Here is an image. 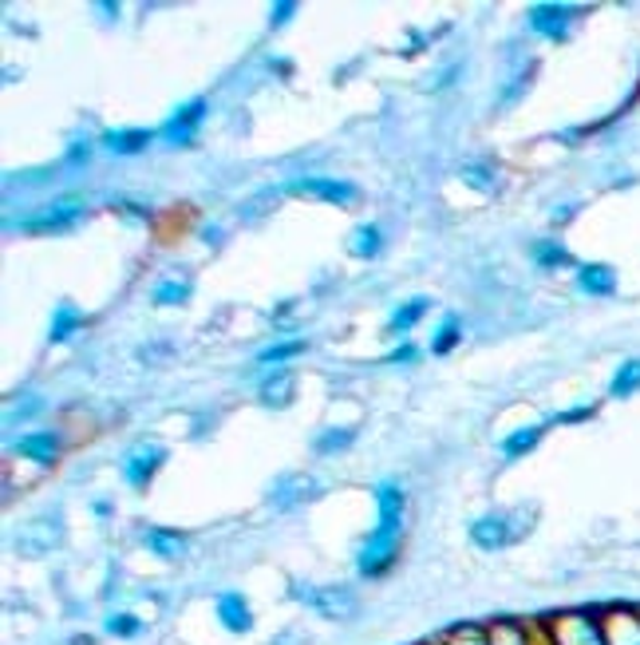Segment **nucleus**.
I'll return each instance as SVG.
<instances>
[{"label": "nucleus", "instance_id": "nucleus-22", "mask_svg": "<svg viewBox=\"0 0 640 645\" xmlns=\"http://www.w3.org/2000/svg\"><path fill=\"white\" fill-rule=\"evenodd\" d=\"M542 440V424H530V427H519L514 436H506L502 440V452H506V459H519V456H526L530 447Z\"/></svg>", "mask_w": 640, "mask_h": 645}, {"label": "nucleus", "instance_id": "nucleus-9", "mask_svg": "<svg viewBox=\"0 0 640 645\" xmlns=\"http://www.w3.org/2000/svg\"><path fill=\"white\" fill-rule=\"evenodd\" d=\"M574 17H577V9H569V4H534V9H530V29H534L537 36L565 40Z\"/></svg>", "mask_w": 640, "mask_h": 645}, {"label": "nucleus", "instance_id": "nucleus-5", "mask_svg": "<svg viewBox=\"0 0 640 645\" xmlns=\"http://www.w3.org/2000/svg\"><path fill=\"white\" fill-rule=\"evenodd\" d=\"M550 645H609L605 642V626L601 617L594 614H557L546 626Z\"/></svg>", "mask_w": 640, "mask_h": 645}, {"label": "nucleus", "instance_id": "nucleus-23", "mask_svg": "<svg viewBox=\"0 0 640 645\" xmlns=\"http://www.w3.org/2000/svg\"><path fill=\"white\" fill-rule=\"evenodd\" d=\"M424 314H427V297H412V302H407L404 309H396V314H392V321H387V329H392V332H396V337H399V332L412 329V325L419 321V317H424Z\"/></svg>", "mask_w": 640, "mask_h": 645}, {"label": "nucleus", "instance_id": "nucleus-16", "mask_svg": "<svg viewBox=\"0 0 640 645\" xmlns=\"http://www.w3.org/2000/svg\"><path fill=\"white\" fill-rule=\"evenodd\" d=\"M147 142H151V131H142V127H122V131L104 135V147L115 155H139L147 151Z\"/></svg>", "mask_w": 640, "mask_h": 645}, {"label": "nucleus", "instance_id": "nucleus-4", "mask_svg": "<svg viewBox=\"0 0 640 645\" xmlns=\"http://www.w3.org/2000/svg\"><path fill=\"white\" fill-rule=\"evenodd\" d=\"M87 207L79 199H60V202H47L40 207L36 214H24L17 222L20 230H29V234H64V230H76L84 222Z\"/></svg>", "mask_w": 640, "mask_h": 645}, {"label": "nucleus", "instance_id": "nucleus-32", "mask_svg": "<svg viewBox=\"0 0 640 645\" xmlns=\"http://www.w3.org/2000/svg\"><path fill=\"white\" fill-rule=\"evenodd\" d=\"M352 444V432L344 427V432H324V436L317 440V452H337V447H349Z\"/></svg>", "mask_w": 640, "mask_h": 645}, {"label": "nucleus", "instance_id": "nucleus-18", "mask_svg": "<svg viewBox=\"0 0 640 645\" xmlns=\"http://www.w3.org/2000/svg\"><path fill=\"white\" fill-rule=\"evenodd\" d=\"M84 325V314H79L76 305L72 302H60V309H56V317H52V332H47V341L52 345H64L72 332Z\"/></svg>", "mask_w": 640, "mask_h": 645}, {"label": "nucleus", "instance_id": "nucleus-1", "mask_svg": "<svg viewBox=\"0 0 640 645\" xmlns=\"http://www.w3.org/2000/svg\"><path fill=\"white\" fill-rule=\"evenodd\" d=\"M376 504H380V522H376V531L364 539L360 559H356L360 574H367V579L384 574V570L396 562L399 531H404V491H399L396 484H380Z\"/></svg>", "mask_w": 640, "mask_h": 645}, {"label": "nucleus", "instance_id": "nucleus-28", "mask_svg": "<svg viewBox=\"0 0 640 645\" xmlns=\"http://www.w3.org/2000/svg\"><path fill=\"white\" fill-rule=\"evenodd\" d=\"M442 645H490V634L487 630H479V626H459V630L447 634V642Z\"/></svg>", "mask_w": 640, "mask_h": 645}, {"label": "nucleus", "instance_id": "nucleus-30", "mask_svg": "<svg viewBox=\"0 0 640 645\" xmlns=\"http://www.w3.org/2000/svg\"><path fill=\"white\" fill-rule=\"evenodd\" d=\"M142 630V622L139 617H131V614H111L107 617V634H115V637H135Z\"/></svg>", "mask_w": 640, "mask_h": 645}, {"label": "nucleus", "instance_id": "nucleus-13", "mask_svg": "<svg viewBox=\"0 0 640 645\" xmlns=\"http://www.w3.org/2000/svg\"><path fill=\"white\" fill-rule=\"evenodd\" d=\"M217 622H222L230 634H249V630H254V610H249V602H245L237 590H230V594L217 599Z\"/></svg>", "mask_w": 640, "mask_h": 645}, {"label": "nucleus", "instance_id": "nucleus-11", "mask_svg": "<svg viewBox=\"0 0 640 645\" xmlns=\"http://www.w3.org/2000/svg\"><path fill=\"white\" fill-rule=\"evenodd\" d=\"M312 495H317V479L305 472H292V475H285L274 491H269V504H274L277 511H289V507L305 504V499H312Z\"/></svg>", "mask_w": 640, "mask_h": 645}, {"label": "nucleus", "instance_id": "nucleus-12", "mask_svg": "<svg viewBox=\"0 0 640 645\" xmlns=\"http://www.w3.org/2000/svg\"><path fill=\"white\" fill-rule=\"evenodd\" d=\"M609 645H640V614L637 610H609L601 617Z\"/></svg>", "mask_w": 640, "mask_h": 645}, {"label": "nucleus", "instance_id": "nucleus-25", "mask_svg": "<svg viewBox=\"0 0 640 645\" xmlns=\"http://www.w3.org/2000/svg\"><path fill=\"white\" fill-rule=\"evenodd\" d=\"M380 246H384L380 226H356V234H352V254L356 257H376Z\"/></svg>", "mask_w": 640, "mask_h": 645}, {"label": "nucleus", "instance_id": "nucleus-15", "mask_svg": "<svg viewBox=\"0 0 640 645\" xmlns=\"http://www.w3.org/2000/svg\"><path fill=\"white\" fill-rule=\"evenodd\" d=\"M17 452L20 456H29L32 464H52L60 456V440L56 432H29V436L17 440Z\"/></svg>", "mask_w": 640, "mask_h": 645}, {"label": "nucleus", "instance_id": "nucleus-29", "mask_svg": "<svg viewBox=\"0 0 640 645\" xmlns=\"http://www.w3.org/2000/svg\"><path fill=\"white\" fill-rule=\"evenodd\" d=\"M190 297V285L186 282H162L159 289H154V302L159 305H182Z\"/></svg>", "mask_w": 640, "mask_h": 645}, {"label": "nucleus", "instance_id": "nucleus-34", "mask_svg": "<svg viewBox=\"0 0 640 645\" xmlns=\"http://www.w3.org/2000/svg\"><path fill=\"white\" fill-rule=\"evenodd\" d=\"M399 361H415V349H412V345H399V349L396 352H387V357H384V364H399Z\"/></svg>", "mask_w": 640, "mask_h": 645}, {"label": "nucleus", "instance_id": "nucleus-17", "mask_svg": "<svg viewBox=\"0 0 640 645\" xmlns=\"http://www.w3.org/2000/svg\"><path fill=\"white\" fill-rule=\"evenodd\" d=\"M142 542L151 547L159 559H182L186 554V539L179 531H162V527H151V531L142 535Z\"/></svg>", "mask_w": 640, "mask_h": 645}, {"label": "nucleus", "instance_id": "nucleus-31", "mask_svg": "<svg viewBox=\"0 0 640 645\" xmlns=\"http://www.w3.org/2000/svg\"><path fill=\"white\" fill-rule=\"evenodd\" d=\"M462 182H467V187H474V190H494V187H499V179H494L487 167H462Z\"/></svg>", "mask_w": 640, "mask_h": 645}, {"label": "nucleus", "instance_id": "nucleus-20", "mask_svg": "<svg viewBox=\"0 0 640 645\" xmlns=\"http://www.w3.org/2000/svg\"><path fill=\"white\" fill-rule=\"evenodd\" d=\"M632 392H640V357L625 361L621 369H617V377L609 380V396L625 400V396H632Z\"/></svg>", "mask_w": 640, "mask_h": 645}, {"label": "nucleus", "instance_id": "nucleus-8", "mask_svg": "<svg viewBox=\"0 0 640 645\" xmlns=\"http://www.w3.org/2000/svg\"><path fill=\"white\" fill-rule=\"evenodd\" d=\"M202 119H206V99H190L186 107H179V112L170 115L159 135L167 142H174V147H186V142L194 139V131H199Z\"/></svg>", "mask_w": 640, "mask_h": 645}, {"label": "nucleus", "instance_id": "nucleus-27", "mask_svg": "<svg viewBox=\"0 0 640 645\" xmlns=\"http://www.w3.org/2000/svg\"><path fill=\"white\" fill-rule=\"evenodd\" d=\"M297 352H305V341L269 345V349H262V352H257V364H281V361H289V357H297Z\"/></svg>", "mask_w": 640, "mask_h": 645}, {"label": "nucleus", "instance_id": "nucleus-6", "mask_svg": "<svg viewBox=\"0 0 640 645\" xmlns=\"http://www.w3.org/2000/svg\"><path fill=\"white\" fill-rule=\"evenodd\" d=\"M64 542V519L60 515H36L17 531V551L40 559V554H52Z\"/></svg>", "mask_w": 640, "mask_h": 645}, {"label": "nucleus", "instance_id": "nucleus-7", "mask_svg": "<svg viewBox=\"0 0 640 645\" xmlns=\"http://www.w3.org/2000/svg\"><path fill=\"white\" fill-rule=\"evenodd\" d=\"M167 459V447L162 444H135L127 456H122V475H127V484L131 487H147L151 484V475L162 467Z\"/></svg>", "mask_w": 640, "mask_h": 645}, {"label": "nucleus", "instance_id": "nucleus-33", "mask_svg": "<svg viewBox=\"0 0 640 645\" xmlns=\"http://www.w3.org/2000/svg\"><path fill=\"white\" fill-rule=\"evenodd\" d=\"M292 12H297V4H292V0H285V4H277V9H269V24H277V29H281V24L292 17Z\"/></svg>", "mask_w": 640, "mask_h": 645}, {"label": "nucleus", "instance_id": "nucleus-10", "mask_svg": "<svg viewBox=\"0 0 640 645\" xmlns=\"http://www.w3.org/2000/svg\"><path fill=\"white\" fill-rule=\"evenodd\" d=\"M289 190H292V194H312V199L337 202V207H344V202L356 199V187H352V182L320 179V175H309V179H292Z\"/></svg>", "mask_w": 640, "mask_h": 645}, {"label": "nucleus", "instance_id": "nucleus-2", "mask_svg": "<svg viewBox=\"0 0 640 645\" xmlns=\"http://www.w3.org/2000/svg\"><path fill=\"white\" fill-rule=\"evenodd\" d=\"M289 594L297 602H305L309 610H317L320 617H329V622H349L360 610V599L349 586H309V582H292Z\"/></svg>", "mask_w": 640, "mask_h": 645}, {"label": "nucleus", "instance_id": "nucleus-24", "mask_svg": "<svg viewBox=\"0 0 640 645\" xmlns=\"http://www.w3.org/2000/svg\"><path fill=\"white\" fill-rule=\"evenodd\" d=\"M534 262L542 269H557V266H569L574 257H569V250H565L562 242H537V246H534Z\"/></svg>", "mask_w": 640, "mask_h": 645}, {"label": "nucleus", "instance_id": "nucleus-3", "mask_svg": "<svg viewBox=\"0 0 640 645\" xmlns=\"http://www.w3.org/2000/svg\"><path fill=\"white\" fill-rule=\"evenodd\" d=\"M526 511H494V515H482V519L471 522V539L474 547H482V551H502V547H510V542H519L522 535L530 531V522H519Z\"/></svg>", "mask_w": 640, "mask_h": 645}, {"label": "nucleus", "instance_id": "nucleus-21", "mask_svg": "<svg viewBox=\"0 0 640 645\" xmlns=\"http://www.w3.org/2000/svg\"><path fill=\"white\" fill-rule=\"evenodd\" d=\"M490 634V645H534V637H530L526 626H519V622H494V626L487 630Z\"/></svg>", "mask_w": 640, "mask_h": 645}, {"label": "nucleus", "instance_id": "nucleus-19", "mask_svg": "<svg viewBox=\"0 0 640 645\" xmlns=\"http://www.w3.org/2000/svg\"><path fill=\"white\" fill-rule=\"evenodd\" d=\"M262 400L265 404H274V409H285L292 400V372L289 369H277L274 377L262 384Z\"/></svg>", "mask_w": 640, "mask_h": 645}, {"label": "nucleus", "instance_id": "nucleus-26", "mask_svg": "<svg viewBox=\"0 0 640 645\" xmlns=\"http://www.w3.org/2000/svg\"><path fill=\"white\" fill-rule=\"evenodd\" d=\"M459 337H462V332H459V317H455V314H447V317H442V325H439V329H435L431 352H439V357H442V352H451V349H455V341H459Z\"/></svg>", "mask_w": 640, "mask_h": 645}, {"label": "nucleus", "instance_id": "nucleus-35", "mask_svg": "<svg viewBox=\"0 0 640 645\" xmlns=\"http://www.w3.org/2000/svg\"><path fill=\"white\" fill-rule=\"evenodd\" d=\"M594 416V409H574V412H565V416H557L562 424H574V420H589Z\"/></svg>", "mask_w": 640, "mask_h": 645}, {"label": "nucleus", "instance_id": "nucleus-14", "mask_svg": "<svg viewBox=\"0 0 640 645\" xmlns=\"http://www.w3.org/2000/svg\"><path fill=\"white\" fill-rule=\"evenodd\" d=\"M577 289L589 297H612L617 294V269L605 266V262H589V266L577 269Z\"/></svg>", "mask_w": 640, "mask_h": 645}]
</instances>
